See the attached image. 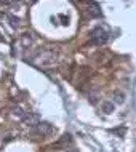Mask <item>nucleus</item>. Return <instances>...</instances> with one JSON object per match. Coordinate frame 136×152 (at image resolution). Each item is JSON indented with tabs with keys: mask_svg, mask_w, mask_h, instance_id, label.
<instances>
[{
	"mask_svg": "<svg viewBox=\"0 0 136 152\" xmlns=\"http://www.w3.org/2000/svg\"><path fill=\"white\" fill-rule=\"evenodd\" d=\"M102 110H104L106 114H112V112H114V102L106 101L104 104H102Z\"/></svg>",
	"mask_w": 136,
	"mask_h": 152,
	"instance_id": "nucleus-8",
	"label": "nucleus"
},
{
	"mask_svg": "<svg viewBox=\"0 0 136 152\" xmlns=\"http://www.w3.org/2000/svg\"><path fill=\"white\" fill-rule=\"evenodd\" d=\"M91 40L96 45H106L109 40V34L102 27H94L91 31Z\"/></svg>",
	"mask_w": 136,
	"mask_h": 152,
	"instance_id": "nucleus-2",
	"label": "nucleus"
},
{
	"mask_svg": "<svg viewBox=\"0 0 136 152\" xmlns=\"http://www.w3.org/2000/svg\"><path fill=\"white\" fill-rule=\"evenodd\" d=\"M90 13H91V16H94V18L101 16V10H99V7H98V3H91V5H90Z\"/></svg>",
	"mask_w": 136,
	"mask_h": 152,
	"instance_id": "nucleus-7",
	"label": "nucleus"
},
{
	"mask_svg": "<svg viewBox=\"0 0 136 152\" xmlns=\"http://www.w3.org/2000/svg\"><path fill=\"white\" fill-rule=\"evenodd\" d=\"M32 63L37 66H42V67H50L56 63V53L51 50H42L32 58Z\"/></svg>",
	"mask_w": 136,
	"mask_h": 152,
	"instance_id": "nucleus-1",
	"label": "nucleus"
},
{
	"mask_svg": "<svg viewBox=\"0 0 136 152\" xmlns=\"http://www.w3.org/2000/svg\"><path fill=\"white\" fill-rule=\"evenodd\" d=\"M0 40H3V39H2V35H0Z\"/></svg>",
	"mask_w": 136,
	"mask_h": 152,
	"instance_id": "nucleus-14",
	"label": "nucleus"
},
{
	"mask_svg": "<svg viewBox=\"0 0 136 152\" xmlns=\"http://www.w3.org/2000/svg\"><path fill=\"white\" fill-rule=\"evenodd\" d=\"M53 125L51 123H48V122H40L37 126H34V131H35V134H39V136H48V134H51L53 133Z\"/></svg>",
	"mask_w": 136,
	"mask_h": 152,
	"instance_id": "nucleus-3",
	"label": "nucleus"
},
{
	"mask_svg": "<svg viewBox=\"0 0 136 152\" xmlns=\"http://www.w3.org/2000/svg\"><path fill=\"white\" fill-rule=\"evenodd\" d=\"M112 131H114V133H117V134H120V136H123V134L126 133V128H115Z\"/></svg>",
	"mask_w": 136,
	"mask_h": 152,
	"instance_id": "nucleus-12",
	"label": "nucleus"
},
{
	"mask_svg": "<svg viewBox=\"0 0 136 152\" xmlns=\"http://www.w3.org/2000/svg\"><path fill=\"white\" fill-rule=\"evenodd\" d=\"M71 142H72V136L67 133V134H63V136L59 138V141H58L55 146H56V147H64V146L71 144Z\"/></svg>",
	"mask_w": 136,
	"mask_h": 152,
	"instance_id": "nucleus-5",
	"label": "nucleus"
},
{
	"mask_svg": "<svg viewBox=\"0 0 136 152\" xmlns=\"http://www.w3.org/2000/svg\"><path fill=\"white\" fill-rule=\"evenodd\" d=\"M71 152H75V151H71Z\"/></svg>",
	"mask_w": 136,
	"mask_h": 152,
	"instance_id": "nucleus-15",
	"label": "nucleus"
},
{
	"mask_svg": "<svg viewBox=\"0 0 136 152\" xmlns=\"http://www.w3.org/2000/svg\"><path fill=\"white\" fill-rule=\"evenodd\" d=\"M112 99H114L115 104H123V102H125V94H123L122 91H114Z\"/></svg>",
	"mask_w": 136,
	"mask_h": 152,
	"instance_id": "nucleus-6",
	"label": "nucleus"
},
{
	"mask_svg": "<svg viewBox=\"0 0 136 152\" xmlns=\"http://www.w3.org/2000/svg\"><path fill=\"white\" fill-rule=\"evenodd\" d=\"M59 19H61V21H64V24H67V21H69V19L66 18L64 15H59Z\"/></svg>",
	"mask_w": 136,
	"mask_h": 152,
	"instance_id": "nucleus-13",
	"label": "nucleus"
},
{
	"mask_svg": "<svg viewBox=\"0 0 136 152\" xmlns=\"http://www.w3.org/2000/svg\"><path fill=\"white\" fill-rule=\"evenodd\" d=\"M31 43H32V35H31V34H24V35H23V45L27 48Z\"/></svg>",
	"mask_w": 136,
	"mask_h": 152,
	"instance_id": "nucleus-10",
	"label": "nucleus"
},
{
	"mask_svg": "<svg viewBox=\"0 0 136 152\" xmlns=\"http://www.w3.org/2000/svg\"><path fill=\"white\" fill-rule=\"evenodd\" d=\"M7 18H8V21H10V24H11V27H18V26H19V19L16 18L15 15H8Z\"/></svg>",
	"mask_w": 136,
	"mask_h": 152,
	"instance_id": "nucleus-9",
	"label": "nucleus"
},
{
	"mask_svg": "<svg viewBox=\"0 0 136 152\" xmlns=\"http://www.w3.org/2000/svg\"><path fill=\"white\" fill-rule=\"evenodd\" d=\"M13 115H15V117H19V118H24V115H26V114H24V110H23L21 107H15V109H13Z\"/></svg>",
	"mask_w": 136,
	"mask_h": 152,
	"instance_id": "nucleus-11",
	"label": "nucleus"
},
{
	"mask_svg": "<svg viewBox=\"0 0 136 152\" xmlns=\"http://www.w3.org/2000/svg\"><path fill=\"white\" fill-rule=\"evenodd\" d=\"M23 123H24V125H27V126H37L40 123V115H39V114H35V112H29V114L24 115Z\"/></svg>",
	"mask_w": 136,
	"mask_h": 152,
	"instance_id": "nucleus-4",
	"label": "nucleus"
}]
</instances>
